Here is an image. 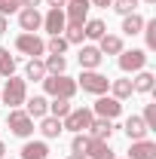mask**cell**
Here are the masks:
<instances>
[{
	"label": "cell",
	"mask_w": 156,
	"mask_h": 159,
	"mask_svg": "<svg viewBox=\"0 0 156 159\" xmlns=\"http://www.w3.org/2000/svg\"><path fill=\"white\" fill-rule=\"evenodd\" d=\"M40 83H43V92L49 98H67L71 101L77 95V80H71L67 74H46Z\"/></svg>",
	"instance_id": "obj_1"
},
{
	"label": "cell",
	"mask_w": 156,
	"mask_h": 159,
	"mask_svg": "<svg viewBox=\"0 0 156 159\" xmlns=\"http://www.w3.org/2000/svg\"><path fill=\"white\" fill-rule=\"evenodd\" d=\"M25 98H28V83L21 77H6V86H3V92H0V101L9 107V110H16V107H21L25 104Z\"/></svg>",
	"instance_id": "obj_2"
},
{
	"label": "cell",
	"mask_w": 156,
	"mask_h": 159,
	"mask_svg": "<svg viewBox=\"0 0 156 159\" xmlns=\"http://www.w3.org/2000/svg\"><path fill=\"white\" fill-rule=\"evenodd\" d=\"M77 89L89 92V95H107L110 80L104 77V74H98V70H83V74H80V80H77Z\"/></svg>",
	"instance_id": "obj_3"
},
{
	"label": "cell",
	"mask_w": 156,
	"mask_h": 159,
	"mask_svg": "<svg viewBox=\"0 0 156 159\" xmlns=\"http://www.w3.org/2000/svg\"><path fill=\"white\" fill-rule=\"evenodd\" d=\"M95 119V113H92V107H71V113L61 119V129H67V132H86L89 129V122Z\"/></svg>",
	"instance_id": "obj_4"
},
{
	"label": "cell",
	"mask_w": 156,
	"mask_h": 159,
	"mask_svg": "<svg viewBox=\"0 0 156 159\" xmlns=\"http://www.w3.org/2000/svg\"><path fill=\"white\" fill-rule=\"evenodd\" d=\"M147 67V49H122L119 52V70L122 74H138Z\"/></svg>",
	"instance_id": "obj_5"
},
{
	"label": "cell",
	"mask_w": 156,
	"mask_h": 159,
	"mask_svg": "<svg viewBox=\"0 0 156 159\" xmlns=\"http://www.w3.org/2000/svg\"><path fill=\"white\" fill-rule=\"evenodd\" d=\"M6 122H9V132L16 135V138H31L34 135V119L28 116L21 107H16V110H9V116H6Z\"/></svg>",
	"instance_id": "obj_6"
},
{
	"label": "cell",
	"mask_w": 156,
	"mask_h": 159,
	"mask_svg": "<svg viewBox=\"0 0 156 159\" xmlns=\"http://www.w3.org/2000/svg\"><path fill=\"white\" fill-rule=\"evenodd\" d=\"M16 49H19L21 55L40 58V55H46V40L37 37V34H25V31H21L19 37H16Z\"/></svg>",
	"instance_id": "obj_7"
},
{
	"label": "cell",
	"mask_w": 156,
	"mask_h": 159,
	"mask_svg": "<svg viewBox=\"0 0 156 159\" xmlns=\"http://www.w3.org/2000/svg\"><path fill=\"white\" fill-rule=\"evenodd\" d=\"M89 9H92V3L89 0H67L64 3V19H67V25H86V19H89Z\"/></svg>",
	"instance_id": "obj_8"
},
{
	"label": "cell",
	"mask_w": 156,
	"mask_h": 159,
	"mask_svg": "<svg viewBox=\"0 0 156 159\" xmlns=\"http://www.w3.org/2000/svg\"><path fill=\"white\" fill-rule=\"evenodd\" d=\"M92 113L101 119H117L119 113H122V101H117L113 95H98L95 107H92Z\"/></svg>",
	"instance_id": "obj_9"
},
{
	"label": "cell",
	"mask_w": 156,
	"mask_h": 159,
	"mask_svg": "<svg viewBox=\"0 0 156 159\" xmlns=\"http://www.w3.org/2000/svg\"><path fill=\"white\" fill-rule=\"evenodd\" d=\"M19 28L25 31V34H37L40 28H43L40 9H34V6H21V9H19Z\"/></svg>",
	"instance_id": "obj_10"
},
{
	"label": "cell",
	"mask_w": 156,
	"mask_h": 159,
	"mask_svg": "<svg viewBox=\"0 0 156 159\" xmlns=\"http://www.w3.org/2000/svg\"><path fill=\"white\" fill-rule=\"evenodd\" d=\"M43 28L49 31V37H55V34H64V28H67L64 9H52V6H49V12L43 16Z\"/></svg>",
	"instance_id": "obj_11"
},
{
	"label": "cell",
	"mask_w": 156,
	"mask_h": 159,
	"mask_svg": "<svg viewBox=\"0 0 156 159\" xmlns=\"http://www.w3.org/2000/svg\"><path fill=\"white\" fill-rule=\"evenodd\" d=\"M77 61H80V67H83V70H98V67H101V61H104V55H101V49H98V46H83V49H80V55H77Z\"/></svg>",
	"instance_id": "obj_12"
},
{
	"label": "cell",
	"mask_w": 156,
	"mask_h": 159,
	"mask_svg": "<svg viewBox=\"0 0 156 159\" xmlns=\"http://www.w3.org/2000/svg\"><path fill=\"white\" fill-rule=\"evenodd\" d=\"M86 132H89L92 141H110V135H113V119H101V116H98V119L89 122Z\"/></svg>",
	"instance_id": "obj_13"
},
{
	"label": "cell",
	"mask_w": 156,
	"mask_h": 159,
	"mask_svg": "<svg viewBox=\"0 0 156 159\" xmlns=\"http://www.w3.org/2000/svg\"><path fill=\"white\" fill-rule=\"evenodd\" d=\"M25 113L31 119H43L46 113H49V101H46V95H34V98H25Z\"/></svg>",
	"instance_id": "obj_14"
},
{
	"label": "cell",
	"mask_w": 156,
	"mask_h": 159,
	"mask_svg": "<svg viewBox=\"0 0 156 159\" xmlns=\"http://www.w3.org/2000/svg\"><path fill=\"white\" fill-rule=\"evenodd\" d=\"M129 159H156V144L153 141H132V150H129Z\"/></svg>",
	"instance_id": "obj_15"
},
{
	"label": "cell",
	"mask_w": 156,
	"mask_h": 159,
	"mask_svg": "<svg viewBox=\"0 0 156 159\" xmlns=\"http://www.w3.org/2000/svg\"><path fill=\"white\" fill-rule=\"evenodd\" d=\"M147 132H150V129H147V122L141 116H129L126 119V135H129V141H144Z\"/></svg>",
	"instance_id": "obj_16"
},
{
	"label": "cell",
	"mask_w": 156,
	"mask_h": 159,
	"mask_svg": "<svg viewBox=\"0 0 156 159\" xmlns=\"http://www.w3.org/2000/svg\"><path fill=\"white\" fill-rule=\"evenodd\" d=\"M61 132H64V129H61V119L49 116V113H46V116L40 119V135H43V141H52V138H58Z\"/></svg>",
	"instance_id": "obj_17"
},
{
	"label": "cell",
	"mask_w": 156,
	"mask_h": 159,
	"mask_svg": "<svg viewBox=\"0 0 156 159\" xmlns=\"http://www.w3.org/2000/svg\"><path fill=\"white\" fill-rule=\"evenodd\" d=\"M98 49H101V55H119L122 52V37L119 34H104L98 40Z\"/></svg>",
	"instance_id": "obj_18"
},
{
	"label": "cell",
	"mask_w": 156,
	"mask_h": 159,
	"mask_svg": "<svg viewBox=\"0 0 156 159\" xmlns=\"http://www.w3.org/2000/svg\"><path fill=\"white\" fill-rule=\"evenodd\" d=\"M49 156V144L46 141H28L21 147V159H46Z\"/></svg>",
	"instance_id": "obj_19"
},
{
	"label": "cell",
	"mask_w": 156,
	"mask_h": 159,
	"mask_svg": "<svg viewBox=\"0 0 156 159\" xmlns=\"http://www.w3.org/2000/svg\"><path fill=\"white\" fill-rule=\"evenodd\" d=\"M153 74L150 70H138V77L132 80V92H141V95H150L153 92Z\"/></svg>",
	"instance_id": "obj_20"
},
{
	"label": "cell",
	"mask_w": 156,
	"mask_h": 159,
	"mask_svg": "<svg viewBox=\"0 0 156 159\" xmlns=\"http://www.w3.org/2000/svg\"><path fill=\"white\" fill-rule=\"evenodd\" d=\"M83 34L89 40H101L104 34H107V25L101 19H86V25H83Z\"/></svg>",
	"instance_id": "obj_21"
},
{
	"label": "cell",
	"mask_w": 156,
	"mask_h": 159,
	"mask_svg": "<svg viewBox=\"0 0 156 159\" xmlns=\"http://www.w3.org/2000/svg\"><path fill=\"white\" fill-rule=\"evenodd\" d=\"M110 95L117 101L132 98V80H110Z\"/></svg>",
	"instance_id": "obj_22"
},
{
	"label": "cell",
	"mask_w": 156,
	"mask_h": 159,
	"mask_svg": "<svg viewBox=\"0 0 156 159\" xmlns=\"http://www.w3.org/2000/svg\"><path fill=\"white\" fill-rule=\"evenodd\" d=\"M141 28H144V19H141L138 12H129V16H122V34L135 37V34H141Z\"/></svg>",
	"instance_id": "obj_23"
},
{
	"label": "cell",
	"mask_w": 156,
	"mask_h": 159,
	"mask_svg": "<svg viewBox=\"0 0 156 159\" xmlns=\"http://www.w3.org/2000/svg\"><path fill=\"white\" fill-rule=\"evenodd\" d=\"M86 156H89V159H117L107 141H92V147H89V153H86Z\"/></svg>",
	"instance_id": "obj_24"
},
{
	"label": "cell",
	"mask_w": 156,
	"mask_h": 159,
	"mask_svg": "<svg viewBox=\"0 0 156 159\" xmlns=\"http://www.w3.org/2000/svg\"><path fill=\"white\" fill-rule=\"evenodd\" d=\"M43 67H46V74H64L67 70V58L64 55H46V61H43Z\"/></svg>",
	"instance_id": "obj_25"
},
{
	"label": "cell",
	"mask_w": 156,
	"mask_h": 159,
	"mask_svg": "<svg viewBox=\"0 0 156 159\" xmlns=\"http://www.w3.org/2000/svg\"><path fill=\"white\" fill-rule=\"evenodd\" d=\"M89 147H92V138H89V132H77L74 138H71V153H89Z\"/></svg>",
	"instance_id": "obj_26"
},
{
	"label": "cell",
	"mask_w": 156,
	"mask_h": 159,
	"mask_svg": "<svg viewBox=\"0 0 156 159\" xmlns=\"http://www.w3.org/2000/svg\"><path fill=\"white\" fill-rule=\"evenodd\" d=\"M43 77H46V67H43V61H40V58H31L28 64H25V80H34V83H40Z\"/></svg>",
	"instance_id": "obj_27"
},
{
	"label": "cell",
	"mask_w": 156,
	"mask_h": 159,
	"mask_svg": "<svg viewBox=\"0 0 156 159\" xmlns=\"http://www.w3.org/2000/svg\"><path fill=\"white\" fill-rule=\"evenodd\" d=\"M71 101L67 98H52V104H49V116H55V119H64L67 113H71Z\"/></svg>",
	"instance_id": "obj_28"
},
{
	"label": "cell",
	"mask_w": 156,
	"mask_h": 159,
	"mask_svg": "<svg viewBox=\"0 0 156 159\" xmlns=\"http://www.w3.org/2000/svg\"><path fill=\"white\" fill-rule=\"evenodd\" d=\"M16 67H19V64H16V58L9 55V49H3V46H0V77H12V74H16Z\"/></svg>",
	"instance_id": "obj_29"
},
{
	"label": "cell",
	"mask_w": 156,
	"mask_h": 159,
	"mask_svg": "<svg viewBox=\"0 0 156 159\" xmlns=\"http://www.w3.org/2000/svg\"><path fill=\"white\" fill-rule=\"evenodd\" d=\"M46 52H52V55H64V52H67V40L61 37V34L49 37V40H46Z\"/></svg>",
	"instance_id": "obj_30"
},
{
	"label": "cell",
	"mask_w": 156,
	"mask_h": 159,
	"mask_svg": "<svg viewBox=\"0 0 156 159\" xmlns=\"http://www.w3.org/2000/svg\"><path fill=\"white\" fill-rule=\"evenodd\" d=\"M61 37L67 40V46H77V43H83V37H86V34H83V28H80V25H67Z\"/></svg>",
	"instance_id": "obj_31"
},
{
	"label": "cell",
	"mask_w": 156,
	"mask_h": 159,
	"mask_svg": "<svg viewBox=\"0 0 156 159\" xmlns=\"http://www.w3.org/2000/svg\"><path fill=\"white\" fill-rule=\"evenodd\" d=\"M141 34L147 40V49H156V19L144 21V28H141Z\"/></svg>",
	"instance_id": "obj_32"
},
{
	"label": "cell",
	"mask_w": 156,
	"mask_h": 159,
	"mask_svg": "<svg viewBox=\"0 0 156 159\" xmlns=\"http://www.w3.org/2000/svg\"><path fill=\"white\" fill-rule=\"evenodd\" d=\"M110 6H113V12H119V16H129V12H135L138 0H113Z\"/></svg>",
	"instance_id": "obj_33"
},
{
	"label": "cell",
	"mask_w": 156,
	"mask_h": 159,
	"mask_svg": "<svg viewBox=\"0 0 156 159\" xmlns=\"http://www.w3.org/2000/svg\"><path fill=\"white\" fill-rule=\"evenodd\" d=\"M141 119H144V122H147V129L153 132V129H156V104H147V107H144V113H141Z\"/></svg>",
	"instance_id": "obj_34"
},
{
	"label": "cell",
	"mask_w": 156,
	"mask_h": 159,
	"mask_svg": "<svg viewBox=\"0 0 156 159\" xmlns=\"http://www.w3.org/2000/svg\"><path fill=\"white\" fill-rule=\"evenodd\" d=\"M21 3L19 0H0V16H12V12H19Z\"/></svg>",
	"instance_id": "obj_35"
},
{
	"label": "cell",
	"mask_w": 156,
	"mask_h": 159,
	"mask_svg": "<svg viewBox=\"0 0 156 159\" xmlns=\"http://www.w3.org/2000/svg\"><path fill=\"white\" fill-rule=\"evenodd\" d=\"M89 3H92V6H101V9H107V6H110L113 0H89Z\"/></svg>",
	"instance_id": "obj_36"
},
{
	"label": "cell",
	"mask_w": 156,
	"mask_h": 159,
	"mask_svg": "<svg viewBox=\"0 0 156 159\" xmlns=\"http://www.w3.org/2000/svg\"><path fill=\"white\" fill-rule=\"evenodd\" d=\"M46 3H49L52 9H64V3H67V0H46Z\"/></svg>",
	"instance_id": "obj_37"
},
{
	"label": "cell",
	"mask_w": 156,
	"mask_h": 159,
	"mask_svg": "<svg viewBox=\"0 0 156 159\" xmlns=\"http://www.w3.org/2000/svg\"><path fill=\"white\" fill-rule=\"evenodd\" d=\"M6 28H9V21H6V16H0V34H6Z\"/></svg>",
	"instance_id": "obj_38"
},
{
	"label": "cell",
	"mask_w": 156,
	"mask_h": 159,
	"mask_svg": "<svg viewBox=\"0 0 156 159\" xmlns=\"http://www.w3.org/2000/svg\"><path fill=\"white\" fill-rule=\"evenodd\" d=\"M19 3H21V6H34V9L40 6V0H19Z\"/></svg>",
	"instance_id": "obj_39"
},
{
	"label": "cell",
	"mask_w": 156,
	"mask_h": 159,
	"mask_svg": "<svg viewBox=\"0 0 156 159\" xmlns=\"http://www.w3.org/2000/svg\"><path fill=\"white\" fill-rule=\"evenodd\" d=\"M67 159H89V156H83V153H71Z\"/></svg>",
	"instance_id": "obj_40"
},
{
	"label": "cell",
	"mask_w": 156,
	"mask_h": 159,
	"mask_svg": "<svg viewBox=\"0 0 156 159\" xmlns=\"http://www.w3.org/2000/svg\"><path fill=\"white\" fill-rule=\"evenodd\" d=\"M3 153H6V147H3V141H0V159H3Z\"/></svg>",
	"instance_id": "obj_41"
},
{
	"label": "cell",
	"mask_w": 156,
	"mask_h": 159,
	"mask_svg": "<svg viewBox=\"0 0 156 159\" xmlns=\"http://www.w3.org/2000/svg\"><path fill=\"white\" fill-rule=\"evenodd\" d=\"M138 3H156V0H138Z\"/></svg>",
	"instance_id": "obj_42"
},
{
	"label": "cell",
	"mask_w": 156,
	"mask_h": 159,
	"mask_svg": "<svg viewBox=\"0 0 156 159\" xmlns=\"http://www.w3.org/2000/svg\"><path fill=\"white\" fill-rule=\"evenodd\" d=\"M122 159H129V156H122Z\"/></svg>",
	"instance_id": "obj_43"
}]
</instances>
